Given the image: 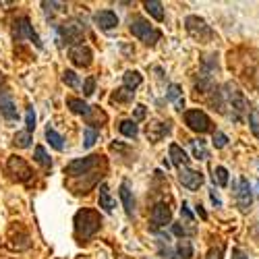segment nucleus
<instances>
[{
	"instance_id": "nucleus-1",
	"label": "nucleus",
	"mask_w": 259,
	"mask_h": 259,
	"mask_svg": "<svg viewBox=\"0 0 259 259\" xmlns=\"http://www.w3.org/2000/svg\"><path fill=\"white\" fill-rule=\"evenodd\" d=\"M102 220H100V213L94 209H79L75 213V230L79 234V239L88 241L100 230Z\"/></svg>"
},
{
	"instance_id": "nucleus-2",
	"label": "nucleus",
	"mask_w": 259,
	"mask_h": 259,
	"mask_svg": "<svg viewBox=\"0 0 259 259\" xmlns=\"http://www.w3.org/2000/svg\"><path fill=\"white\" fill-rule=\"evenodd\" d=\"M226 92H224V96H226V100H228V104H230V108L234 110V120L236 122H241L243 120V114L247 112V108H249V104H247V98L243 96V92L236 88V85H232V83H226V88H224Z\"/></svg>"
},
{
	"instance_id": "nucleus-3",
	"label": "nucleus",
	"mask_w": 259,
	"mask_h": 259,
	"mask_svg": "<svg viewBox=\"0 0 259 259\" xmlns=\"http://www.w3.org/2000/svg\"><path fill=\"white\" fill-rule=\"evenodd\" d=\"M131 33L139 39H143L145 44H156L160 39V31L154 29V25H149V21L143 19V17H133L131 19Z\"/></svg>"
},
{
	"instance_id": "nucleus-4",
	"label": "nucleus",
	"mask_w": 259,
	"mask_h": 259,
	"mask_svg": "<svg viewBox=\"0 0 259 259\" xmlns=\"http://www.w3.org/2000/svg\"><path fill=\"white\" fill-rule=\"evenodd\" d=\"M185 122H187V126L191 128V131H195L199 135L211 131V120L203 110H187L185 112Z\"/></svg>"
},
{
	"instance_id": "nucleus-5",
	"label": "nucleus",
	"mask_w": 259,
	"mask_h": 259,
	"mask_svg": "<svg viewBox=\"0 0 259 259\" xmlns=\"http://www.w3.org/2000/svg\"><path fill=\"white\" fill-rule=\"evenodd\" d=\"M185 23H187V31H189L191 35L199 37V39H209V37L213 35V31L209 29V25L205 23L201 17H197V15H189Z\"/></svg>"
},
{
	"instance_id": "nucleus-6",
	"label": "nucleus",
	"mask_w": 259,
	"mask_h": 259,
	"mask_svg": "<svg viewBox=\"0 0 259 259\" xmlns=\"http://www.w3.org/2000/svg\"><path fill=\"white\" fill-rule=\"evenodd\" d=\"M100 156H88V158H81V160H75L71 164H67L64 168V175L69 177H81V175H88V172L98 164Z\"/></svg>"
},
{
	"instance_id": "nucleus-7",
	"label": "nucleus",
	"mask_w": 259,
	"mask_h": 259,
	"mask_svg": "<svg viewBox=\"0 0 259 259\" xmlns=\"http://www.w3.org/2000/svg\"><path fill=\"white\" fill-rule=\"evenodd\" d=\"M7 168H9V175H13V179H17V181H29L31 179V168L25 164L23 158L11 156Z\"/></svg>"
},
{
	"instance_id": "nucleus-8",
	"label": "nucleus",
	"mask_w": 259,
	"mask_h": 259,
	"mask_svg": "<svg viewBox=\"0 0 259 259\" xmlns=\"http://www.w3.org/2000/svg\"><path fill=\"white\" fill-rule=\"evenodd\" d=\"M234 195H236V201H239V205L243 209H247L251 205V201H253V189H251V185H249L247 179H239V181H236Z\"/></svg>"
},
{
	"instance_id": "nucleus-9",
	"label": "nucleus",
	"mask_w": 259,
	"mask_h": 259,
	"mask_svg": "<svg viewBox=\"0 0 259 259\" xmlns=\"http://www.w3.org/2000/svg\"><path fill=\"white\" fill-rule=\"evenodd\" d=\"M58 33H60V37L67 41V44H77V41H81L83 39V33H85V29H83V25H79V23H64V25H60L58 27Z\"/></svg>"
},
{
	"instance_id": "nucleus-10",
	"label": "nucleus",
	"mask_w": 259,
	"mask_h": 259,
	"mask_svg": "<svg viewBox=\"0 0 259 259\" xmlns=\"http://www.w3.org/2000/svg\"><path fill=\"white\" fill-rule=\"evenodd\" d=\"M179 181L183 183V187H187L189 191H195L201 187L203 183V175L199 170H193V168H181V175H179Z\"/></svg>"
},
{
	"instance_id": "nucleus-11",
	"label": "nucleus",
	"mask_w": 259,
	"mask_h": 259,
	"mask_svg": "<svg viewBox=\"0 0 259 259\" xmlns=\"http://www.w3.org/2000/svg\"><path fill=\"white\" fill-rule=\"evenodd\" d=\"M152 224H154V228H164V226H168L170 224V220H172V211H170V207H168V203H156L154 205V209H152Z\"/></svg>"
},
{
	"instance_id": "nucleus-12",
	"label": "nucleus",
	"mask_w": 259,
	"mask_h": 259,
	"mask_svg": "<svg viewBox=\"0 0 259 259\" xmlns=\"http://www.w3.org/2000/svg\"><path fill=\"white\" fill-rule=\"evenodd\" d=\"M17 29H15V33H17V37L21 39V37H29L33 44L37 46V48H41V39H39V35L35 33V29L31 27V23H29V19L27 17H23V19H19L17 21Z\"/></svg>"
},
{
	"instance_id": "nucleus-13",
	"label": "nucleus",
	"mask_w": 259,
	"mask_h": 259,
	"mask_svg": "<svg viewBox=\"0 0 259 259\" xmlns=\"http://www.w3.org/2000/svg\"><path fill=\"white\" fill-rule=\"evenodd\" d=\"M94 21H96V25L104 31H110L118 25V17H116L114 11H100V13L94 15Z\"/></svg>"
},
{
	"instance_id": "nucleus-14",
	"label": "nucleus",
	"mask_w": 259,
	"mask_h": 259,
	"mask_svg": "<svg viewBox=\"0 0 259 259\" xmlns=\"http://www.w3.org/2000/svg\"><path fill=\"white\" fill-rule=\"evenodd\" d=\"M69 58L75 67H90L92 64V50L88 46H75L69 52Z\"/></svg>"
},
{
	"instance_id": "nucleus-15",
	"label": "nucleus",
	"mask_w": 259,
	"mask_h": 259,
	"mask_svg": "<svg viewBox=\"0 0 259 259\" xmlns=\"http://www.w3.org/2000/svg\"><path fill=\"white\" fill-rule=\"evenodd\" d=\"M0 114H3L7 120H17V116H19L13 98L7 94H0Z\"/></svg>"
},
{
	"instance_id": "nucleus-16",
	"label": "nucleus",
	"mask_w": 259,
	"mask_h": 259,
	"mask_svg": "<svg viewBox=\"0 0 259 259\" xmlns=\"http://www.w3.org/2000/svg\"><path fill=\"white\" fill-rule=\"evenodd\" d=\"M120 201H122V207H124L126 215L135 213V199H133V193H131V189H128L126 183L120 185Z\"/></svg>"
},
{
	"instance_id": "nucleus-17",
	"label": "nucleus",
	"mask_w": 259,
	"mask_h": 259,
	"mask_svg": "<svg viewBox=\"0 0 259 259\" xmlns=\"http://www.w3.org/2000/svg\"><path fill=\"white\" fill-rule=\"evenodd\" d=\"M170 133V122H156L152 124V128H147V137L149 141H160L162 137H166Z\"/></svg>"
},
{
	"instance_id": "nucleus-18",
	"label": "nucleus",
	"mask_w": 259,
	"mask_h": 259,
	"mask_svg": "<svg viewBox=\"0 0 259 259\" xmlns=\"http://www.w3.org/2000/svg\"><path fill=\"white\" fill-rule=\"evenodd\" d=\"M168 154H170V158H172V164L179 166V168H185V166L189 164L187 154L183 152V147H181V145H177V143H172V145L168 147Z\"/></svg>"
},
{
	"instance_id": "nucleus-19",
	"label": "nucleus",
	"mask_w": 259,
	"mask_h": 259,
	"mask_svg": "<svg viewBox=\"0 0 259 259\" xmlns=\"http://www.w3.org/2000/svg\"><path fill=\"white\" fill-rule=\"evenodd\" d=\"M168 100L175 104V108L177 110H183L185 108V100H183V90H181V85H177V83H172L170 88H168Z\"/></svg>"
},
{
	"instance_id": "nucleus-20",
	"label": "nucleus",
	"mask_w": 259,
	"mask_h": 259,
	"mask_svg": "<svg viewBox=\"0 0 259 259\" xmlns=\"http://www.w3.org/2000/svg\"><path fill=\"white\" fill-rule=\"evenodd\" d=\"M122 81H124V88L126 90H131V92H135L139 85L143 83V77H141V73L139 71H126L124 75H122Z\"/></svg>"
},
{
	"instance_id": "nucleus-21",
	"label": "nucleus",
	"mask_w": 259,
	"mask_h": 259,
	"mask_svg": "<svg viewBox=\"0 0 259 259\" xmlns=\"http://www.w3.org/2000/svg\"><path fill=\"white\" fill-rule=\"evenodd\" d=\"M67 106H69V110L73 112V114H83V116H88L92 110H90V106L85 104L83 100H79V98H69L67 100Z\"/></svg>"
},
{
	"instance_id": "nucleus-22",
	"label": "nucleus",
	"mask_w": 259,
	"mask_h": 259,
	"mask_svg": "<svg viewBox=\"0 0 259 259\" xmlns=\"http://www.w3.org/2000/svg\"><path fill=\"white\" fill-rule=\"evenodd\" d=\"M100 207L104 211L110 213L114 209V199L110 197V191H108V185H100Z\"/></svg>"
},
{
	"instance_id": "nucleus-23",
	"label": "nucleus",
	"mask_w": 259,
	"mask_h": 259,
	"mask_svg": "<svg viewBox=\"0 0 259 259\" xmlns=\"http://www.w3.org/2000/svg\"><path fill=\"white\" fill-rule=\"evenodd\" d=\"M118 131H120L124 137L135 139V137L139 135V126H137V122H135V120H122V122L118 124Z\"/></svg>"
},
{
	"instance_id": "nucleus-24",
	"label": "nucleus",
	"mask_w": 259,
	"mask_h": 259,
	"mask_svg": "<svg viewBox=\"0 0 259 259\" xmlns=\"http://www.w3.org/2000/svg\"><path fill=\"white\" fill-rule=\"evenodd\" d=\"M145 11L152 15L156 21H164V7H162V3H158V0H147Z\"/></svg>"
},
{
	"instance_id": "nucleus-25",
	"label": "nucleus",
	"mask_w": 259,
	"mask_h": 259,
	"mask_svg": "<svg viewBox=\"0 0 259 259\" xmlns=\"http://www.w3.org/2000/svg\"><path fill=\"white\" fill-rule=\"evenodd\" d=\"M46 141L56 149V152H62V149H64V139L54 131L52 126H48V128H46Z\"/></svg>"
},
{
	"instance_id": "nucleus-26",
	"label": "nucleus",
	"mask_w": 259,
	"mask_h": 259,
	"mask_svg": "<svg viewBox=\"0 0 259 259\" xmlns=\"http://www.w3.org/2000/svg\"><path fill=\"white\" fill-rule=\"evenodd\" d=\"M193 145V156H195L197 160H207L209 158V152H207V147H205V141H191Z\"/></svg>"
},
{
	"instance_id": "nucleus-27",
	"label": "nucleus",
	"mask_w": 259,
	"mask_h": 259,
	"mask_svg": "<svg viewBox=\"0 0 259 259\" xmlns=\"http://www.w3.org/2000/svg\"><path fill=\"white\" fill-rule=\"evenodd\" d=\"M213 183H218L220 187H226L228 185V170L224 166H218V168H213V175H211Z\"/></svg>"
},
{
	"instance_id": "nucleus-28",
	"label": "nucleus",
	"mask_w": 259,
	"mask_h": 259,
	"mask_svg": "<svg viewBox=\"0 0 259 259\" xmlns=\"http://www.w3.org/2000/svg\"><path fill=\"white\" fill-rule=\"evenodd\" d=\"M13 143H15L17 147H21V149L29 147V145H31V133H27V131H19V133L13 137Z\"/></svg>"
},
{
	"instance_id": "nucleus-29",
	"label": "nucleus",
	"mask_w": 259,
	"mask_h": 259,
	"mask_svg": "<svg viewBox=\"0 0 259 259\" xmlns=\"http://www.w3.org/2000/svg\"><path fill=\"white\" fill-rule=\"evenodd\" d=\"M177 253L181 255V259H191L193 257V245H191V241L181 239V243L177 245Z\"/></svg>"
},
{
	"instance_id": "nucleus-30",
	"label": "nucleus",
	"mask_w": 259,
	"mask_h": 259,
	"mask_svg": "<svg viewBox=\"0 0 259 259\" xmlns=\"http://www.w3.org/2000/svg\"><path fill=\"white\" fill-rule=\"evenodd\" d=\"M98 131H96V128L94 126H85V135H83V147H94V143L98 141Z\"/></svg>"
},
{
	"instance_id": "nucleus-31",
	"label": "nucleus",
	"mask_w": 259,
	"mask_h": 259,
	"mask_svg": "<svg viewBox=\"0 0 259 259\" xmlns=\"http://www.w3.org/2000/svg\"><path fill=\"white\" fill-rule=\"evenodd\" d=\"M35 162H37V164H41L44 168H50V166H52L50 156L46 154V149L41 147V145H37V147H35Z\"/></svg>"
},
{
	"instance_id": "nucleus-32",
	"label": "nucleus",
	"mask_w": 259,
	"mask_h": 259,
	"mask_svg": "<svg viewBox=\"0 0 259 259\" xmlns=\"http://www.w3.org/2000/svg\"><path fill=\"white\" fill-rule=\"evenodd\" d=\"M249 126L255 137H259V110L257 108H251L249 110Z\"/></svg>"
},
{
	"instance_id": "nucleus-33",
	"label": "nucleus",
	"mask_w": 259,
	"mask_h": 259,
	"mask_svg": "<svg viewBox=\"0 0 259 259\" xmlns=\"http://www.w3.org/2000/svg\"><path fill=\"white\" fill-rule=\"evenodd\" d=\"M133 96H135V92L126 90V88H120V90H116V92H114L112 100H114V102H131V100H133Z\"/></svg>"
},
{
	"instance_id": "nucleus-34",
	"label": "nucleus",
	"mask_w": 259,
	"mask_h": 259,
	"mask_svg": "<svg viewBox=\"0 0 259 259\" xmlns=\"http://www.w3.org/2000/svg\"><path fill=\"white\" fill-rule=\"evenodd\" d=\"M62 81L69 85V88H79V77L75 71H64L62 73Z\"/></svg>"
},
{
	"instance_id": "nucleus-35",
	"label": "nucleus",
	"mask_w": 259,
	"mask_h": 259,
	"mask_svg": "<svg viewBox=\"0 0 259 259\" xmlns=\"http://www.w3.org/2000/svg\"><path fill=\"white\" fill-rule=\"evenodd\" d=\"M25 124H27V133H31L35 128V112H33V106H27V112H25Z\"/></svg>"
},
{
	"instance_id": "nucleus-36",
	"label": "nucleus",
	"mask_w": 259,
	"mask_h": 259,
	"mask_svg": "<svg viewBox=\"0 0 259 259\" xmlns=\"http://www.w3.org/2000/svg\"><path fill=\"white\" fill-rule=\"evenodd\" d=\"M226 143H228V137H226L224 133H220V131L213 133V145H215V147L222 149V147H226Z\"/></svg>"
},
{
	"instance_id": "nucleus-37",
	"label": "nucleus",
	"mask_w": 259,
	"mask_h": 259,
	"mask_svg": "<svg viewBox=\"0 0 259 259\" xmlns=\"http://www.w3.org/2000/svg\"><path fill=\"white\" fill-rule=\"evenodd\" d=\"M96 92V79L94 77H88L85 79V83H83V94L85 96H92Z\"/></svg>"
},
{
	"instance_id": "nucleus-38",
	"label": "nucleus",
	"mask_w": 259,
	"mask_h": 259,
	"mask_svg": "<svg viewBox=\"0 0 259 259\" xmlns=\"http://www.w3.org/2000/svg\"><path fill=\"white\" fill-rule=\"evenodd\" d=\"M143 116H145V106L139 104V106H137V110H135V118H133V120L137 122V120H141Z\"/></svg>"
},
{
	"instance_id": "nucleus-39",
	"label": "nucleus",
	"mask_w": 259,
	"mask_h": 259,
	"mask_svg": "<svg viewBox=\"0 0 259 259\" xmlns=\"http://www.w3.org/2000/svg\"><path fill=\"white\" fill-rule=\"evenodd\" d=\"M232 259H249V257L239 249H232Z\"/></svg>"
},
{
	"instance_id": "nucleus-40",
	"label": "nucleus",
	"mask_w": 259,
	"mask_h": 259,
	"mask_svg": "<svg viewBox=\"0 0 259 259\" xmlns=\"http://www.w3.org/2000/svg\"><path fill=\"white\" fill-rule=\"evenodd\" d=\"M183 215H185V218H187V220H189V222H191V220H193V213H191V211H189V209H187V205H183Z\"/></svg>"
},
{
	"instance_id": "nucleus-41",
	"label": "nucleus",
	"mask_w": 259,
	"mask_h": 259,
	"mask_svg": "<svg viewBox=\"0 0 259 259\" xmlns=\"http://www.w3.org/2000/svg\"><path fill=\"white\" fill-rule=\"evenodd\" d=\"M211 201H213L215 205H222V201H220V197H218V195H215V193H213V191H211Z\"/></svg>"
},
{
	"instance_id": "nucleus-42",
	"label": "nucleus",
	"mask_w": 259,
	"mask_h": 259,
	"mask_svg": "<svg viewBox=\"0 0 259 259\" xmlns=\"http://www.w3.org/2000/svg\"><path fill=\"white\" fill-rule=\"evenodd\" d=\"M207 259H220V251H211V253L207 255Z\"/></svg>"
},
{
	"instance_id": "nucleus-43",
	"label": "nucleus",
	"mask_w": 259,
	"mask_h": 259,
	"mask_svg": "<svg viewBox=\"0 0 259 259\" xmlns=\"http://www.w3.org/2000/svg\"><path fill=\"white\" fill-rule=\"evenodd\" d=\"M172 230H175V234H185V230H183L179 224H175V226H172Z\"/></svg>"
},
{
	"instance_id": "nucleus-44",
	"label": "nucleus",
	"mask_w": 259,
	"mask_h": 259,
	"mask_svg": "<svg viewBox=\"0 0 259 259\" xmlns=\"http://www.w3.org/2000/svg\"><path fill=\"white\" fill-rule=\"evenodd\" d=\"M197 213H199V215H201V218H207V213H205V211H203V209H201V205H199V207H197Z\"/></svg>"
},
{
	"instance_id": "nucleus-45",
	"label": "nucleus",
	"mask_w": 259,
	"mask_h": 259,
	"mask_svg": "<svg viewBox=\"0 0 259 259\" xmlns=\"http://www.w3.org/2000/svg\"><path fill=\"white\" fill-rule=\"evenodd\" d=\"M255 189H257V191H259V183H257V187H255Z\"/></svg>"
}]
</instances>
